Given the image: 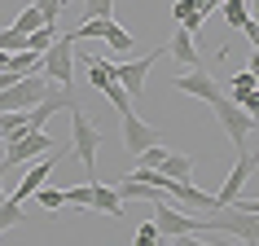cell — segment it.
Wrapping results in <instances>:
<instances>
[{"label": "cell", "instance_id": "6da1fadb", "mask_svg": "<svg viewBox=\"0 0 259 246\" xmlns=\"http://www.w3.org/2000/svg\"><path fill=\"white\" fill-rule=\"evenodd\" d=\"M154 224H158V233H163V242H176V237H198V233H215V220L193 216V211H176V207H167L163 198L154 202Z\"/></svg>", "mask_w": 259, "mask_h": 246}, {"label": "cell", "instance_id": "7a4b0ae2", "mask_svg": "<svg viewBox=\"0 0 259 246\" xmlns=\"http://www.w3.org/2000/svg\"><path fill=\"white\" fill-rule=\"evenodd\" d=\"M66 114H70V145H75V158L83 163V176L93 180V172H97V150H101V141H106V137H101V128H97L79 106H70Z\"/></svg>", "mask_w": 259, "mask_h": 246}, {"label": "cell", "instance_id": "3957f363", "mask_svg": "<svg viewBox=\"0 0 259 246\" xmlns=\"http://www.w3.org/2000/svg\"><path fill=\"white\" fill-rule=\"evenodd\" d=\"M211 110H215V119L224 123V132H229L233 150H242L246 141H250V132H255V119H250V110H242L229 93H220L215 101H211Z\"/></svg>", "mask_w": 259, "mask_h": 246}, {"label": "cell", "instance_id": "277c9868", "mask_svg": "<svg viewBox=\"0 0 259 246\" xmlns=\"http://www.w3.org/2000/svg\"><path fill=\"white\" fill-rule=\"evenodd\" d=\"M40 70H44V75H49L53 84L70 88V79H75V40H70V35H57V40L44 49Z\"/></svg>", "mask_w": 259, "mask_h": 246}, {"label": "cell", "instance_id": "5b68a950", "mask_svg": "<svg viewBox=\"0 0 259 246\" xmlns=\"http://www.w3.org/2000/svg\"><path fill=\"white\" fill-rule=\"evenodd\" d=\"M163 193H171L185 211H193V216H211V211H220V198L215 193L198 189V185H189V176H163Z\"/></svg>", "mask_w": 259, "mask_h": 246}, {"label": "cell", "instance_id": "8992f818", "mask_svg": "<svg viewBox=\"0 0 259 246\" xmlns=\"http://www.w3.org/2000/svg\"><path fill=\"white\" fill-rule=\"evenodd\" d=\"M49 145H57L44 128H31V132H22L18 141H9V150H5V163H0V172H9V167L18 163H31V158H40V154H49Z\"/></svg>", "mask_w": 259, "mask_h": 246}, {"label": "cell", "instance_id": "52a82bcc", "mask_svg": "<svg viewBox=\"0 0 259 246\" xmlns=\"http://www.w3.org/2000/svg\"><path fill=\"white\" fill-rule=\"evenodd\" d=\"M255 172H259V154L250 150V145H242V150H237V163H233V172H229V180H224V189L215 193V198H220V207H224V202H233V198H242L246 180L255 176Z\"/></svg>", "mask_w": 259, "mask_h": 246}, {"label": "cell", "instance_id": "ba28073f", "mask_svg": "<svg viewBox=\"0 0 259 246\" xmlns=\"http://www.w3.org/2000/svg\"><path fill=\"white\" fill-rule=\"evenodd\" d=\"M119 123H123V150L132 154V158H137V154L145 150V145L163 141V132H158L154 123H145V119L137 114V110H123V114H119Z\"/></svg>", "mask_w": 259, "mask_h": 246}, {"label": "cell", "instance_id": "9c48e42d", "mask_svg": "<svg viewBox=\"0 0 259 246\" xmlns=\"http://www.w3.org/2000/svg\"><path fill=\"white\" fill-rule=\"evenodd\" d=\"M154 62H158V49H154V53H145V57H137V62H110V66H114V79H119L127 93L141 97V88H145V75L154 70Z\"/></svg>", "mask_w": 259, "mask_h": 246}, {"label": "cell", "instance_id": "30bf717a", "mask_svg": "<svg viewBox=\"0 0 259 246\" xmlns=\"http://www.w3.org/2000/svg\"><path fill=\"white\" fill-rule=\"evenodd\" d=\"M171 84H176V93H189V97H198V101H206V106L220 97V79L206 75V70H185V75H176Z\"/></svg>", "mask_w": 259, "mask_h": 246}, {"label": "cell", "instance_id": "8fae6325", "mask_svg": "<svg viewBox=\"0 0 259 246\" xmlns=\"http://www.w3.org/2000/svg\"><path fill=\"white\" fill-rule=\"evenodd\" d=\"M57 163H62V150H49V154H40V163H35V167L27 172V176H22V185H18V193H14L18 202H27L31 193H35V189L44 185V180L53 176V167H57Z\"/></svg>", "mask_w": 259, "mask_h": 246}, {"label": "cell", "instance_id": "7c38bea8", "mask_svg": "<svg viewBox=\"0 0 259 246\" xmlns=\"http://www.w3.org/2000/svg\"><path fill=\"white\" fill-rule=\"evenodd\" d=\"M193 40H198L193 31L176 27V31H171V40H167V53L176 57L185 70H202V57H198V44H193Z\"/></svg>", "mask_w": 259, "mask_h": 246}, {"label": "cell", "instance_id": "4fadbf2b", "mask_svg": "<svg viewBox=\"0 0 259 246\" xmlns=\"http://www.w3.org/2000/svg\"><path fill=\"white\" fill-rule=\"evenodd\" d=\"M114 189H119L123 202H158V198H163V189H158V185H145V180H137V176H123Z\"/></svg>", "mask_w": 259, "mask_h": 246}, {"label": "cell", "instance_id": "5bb4252c", "mask_svg": "<svg viewBox=\"0 0 259 246\" xmlns=\"http://www.w3.org/2000/svg\"><path fill=\"white\" fill-rule=\"evenodd\" d=\"M123 198L114 185H106V180H93V211H101V216H123Z\"/></svg>", "mask_w": 259, "mask_h": 246}, {"label": "cell", "instance_id": "9a60e30c", "mask_svg": "<svg viewBox=\"0 0 259 246\" xmlns=\"http://www.w3.org/2000/svg\"><path fill=\"white\" fill-rule=\"evenodd\" d=\"M22 132H31V114L27 110H5V114H0V141L9 145V141H18Z\"/></svg>", "mask_w": 259, "mask_h": 246}, {"label": "cell", "instance_id": "2e32d148", "mask_svg": "<svg viewBox=\"0 0 259 246\" xmlns=\"http://www.w3.org/2000/svg\"><path fill=\"white\" fill-rule=\"evenodd\" d=\"M83 70H88V84H93L97 93L114 79V66H110V62H101V57H83Z\"/></svg>", "mask_w": 259, "mask_h": 246}, {"label": "cell", "instance_id": "e0dca14e", "mask_svg": "<svg viewBox=\"0 0 259 246\" xmlns=\"http://www.w3.org/2000/svg\"><path fill=\"white\" fill-rule=\"evenodd\" d=\"M101 40H106L110 49H114V53H127V49L137 44V40H132V31H127V27H119L114 18H110V22H106V35H101Z\"/></svg>", "mask_w": 259, "mask_h": 246}, {"label": "cell", "instance_id": "ac0fdd59", "mask_svg": "<svg viewBox=\"0 0 259 246\" xmlns=\"http://www.w3.org/2000/svg\"><path fill=\"white\" fill-rule=\"evenodd\" d=\"M220 14H224V22H229L233 31H242V22L250 18V5H246V0H224V5H220Z\"/></svg>", "mask_w": 259, "mask_h": 246}, {"label": "cell", "instance_id": "d6986e66", "mask_svg": "<svg viewBox=\"0 0 259 246\" xmlns=\"http://www.w3.org/2000/svg\"><path fill=\"white\" fill-rule=\"evenodd\" d=\"M158 172H163V176H193V158H189V154H171V150H167V158H163Z\"/></svg>", "mask_w": 259, "mask_h": 246}, {"label": "cell", "instance_id": "ffe728a7", "mask_svg": "<svg viewBox=\"0 0 259 246\" xmlns=\"http://www.w3.org/2000/svg\"><path fill=\"white\" fill-rule=\"evenodd\" d=\"M53 40H57V22H44V27L27 31V49H35V53H44Z\"/></svg>", "mask_w": 259, "mask_h": 246}, {"label": "cell", "instance_id": "44dd1931", "mask_svg": "<svg viewBox=\"0 0 259 246\" xmlns=\"http://www.w3.org/2000/svg\"><path fill=\"white\" fill-rule=\"evenodd\" d=\"M31 198H35V202H40L44 211H62V207H66V193H62V189H53V185H40V189L31 193Z\"/></svg>", "mask_w": 259, "mask_h": 246}, {"label": "cell", "instance_id": "7402d4cb", "mask_svg": "<svg viewBox=\"0 0 259 246\" xmlns=\"http://www.w3.org/2000/svg\"><path fill=\"white\" fill-rule=\"evenodd\" d=\"M101 93H106V97H110V106L119 110V114H123V110H132V93H127V88H123V84H119V79H110V84H106V88H101Z\"/></svg>", "mask_w": 259, "mask_h": 246}, {"label": "cell", "instance_id": "603a6c76", "mask_svg": "<svg viewBox=\"0 0 259 246\" xmlns=\"http://www.w3.org/2000/svg\"><path fill=\"white\" fill-rule=\"evenodd\" d=\"M0 49H5V53H18V49H27V31H18V27H0Z\"/></svg>", "mask_w": 259, "mask_h": 246}, {"label": "cell", "instance_id": "cb8c5ba5", "mask_svg": "<svg viewBox=\"0 0 259 246\" xmlns=\"http://www.w3.org/2000/svg\"><path fill=\"white\" fill-rule=\"evenodd\" d=\"M163 158H167V145L154 141V145H145V150L137 154V167H163Z\"/></svg>", "mask_w": 259, "mask_h": 246}, {"label": "cell", "instance_id": "d4e9b609", "mask_svg": "<svg viewBox=\"0 0 259 246\" xmlns=\"http://www.w3.org/2000/svg\"><path fill=\"white\" fill-rule=\"evenodd\" d=\"M62 193H66V207H93V180L75 185V189H62Z\"/></svg>", "mask_w": 259, "mask_h": 246}, {"label": "cell", "instance_id": "484cf974", "mask_svg": "<svg viewBox=\"0 0 259 246\" xmlns=\"http://www.w3.org/2000/svg\"><path fill=\"white\" fill-rule=\"evenodd\" d=\"M83 18H114V0H79Z\"/></svg>", "mask_w": 259, "mask_h": 246}, {"label": "cell", "instance_id": "4316f807", "mask_svg": "<svg viewBox=\"0 0 259 246\" xmlns=\"http://www.w3.org/2000/svg\"><path fill=\"white\" fill-rule=\"evenodd\" d=\"M18 220H22V202H18V198H5V202H0V229H9Z\"/></svg>", "mask_w": 259, "mask_h": 246}, {"label": "cell", "instance_id": "83f0119b", "mask_svg": "<svg viewBox=\"0 0 259 246\" xmlns=\"http://www.w3.org/2000/svg\"><path fill=\"white\" fill-rule=\"evenodd\" d=\"M14 27H18V31H35V27H44V14L35 9V5H27V9L18 14V22H14Z\"/></svg>", "mask_w": 259, "mask_h": 246}, {"label": "cell", "instance_id": "f1b7e54d", "mask_svg": "<svg viewBox=\"0 0 259 246\" xmlns=\"http://www.w3.org/2000/svg\"><path fill=\"white\" fill-rule=\"evenodd\" d=\"M31 5L44 14V22H57V18H62V9H66V0H31Z\"/></svg>", "mask_w": 259, "mask_h": 246}, {"label": "cell", "instance_id": "f546056e", "mask_svg": "<svg viewBox=\"0 0 259 246\" xmlns=\"http://www.w3.org/2000/svg\"><path fill=\"white\" fill-rule=\"evenodd\" d=\"M246 88H259L255 75H250V70H237V75L229 79V97H233V93H246Z\"/></svg>", "mask_w": 259, "mask_h": 246}, {"label": "cell", "instance_id": "4dcf8cb0", "mask_svg": "<svg viewBox=\"0 0 259 246\" xmlns=\"http://www.w3.org/2000/svg\"><path fill=\"white\" fill-rule=\"evenodd\" d=\"M137 242H141V246H150V242L158 246V242H163V233H158V224H141V229H137Z\"/></svg>", "mask_w": 259, "mask_h": 246}, {"label": "cell", "instance_id": "1f68e13d", "mask_svg": "<svg viewBox=\"0 0 259 246\" xmlns=\"http://www.w3.org/2000/svg\"><path fill=\"white\" fill-rule=\"evenodd\" d=\"M189 14H198V0H176V5H171V18H176V22H185Z\"/></svg>", "mask_w": 259, "mask_h": 246}, {"label": "cell", "instance_id": "d6a6232c", "mask_svg": "<svg viewBox=\"0 0 259 246\" xmlns=\"http://www.w3.org/2000/svg\"><path fill=\"white\" fill-rule=\"evenodd\" d=\"M242 35L250 40V49H259V22H255V18H246V22H242Z\"/></svg>", "mask_w": 259, "mask_h": 246}, {"label": "cell", "instance_id": "836d02e7", "mask_svg": "<svg viewBox=\"0 0 259 246\" xmlns=\"http://www.w3.org/2000/svg\"><path fill=\"white\" fill-rule=\"evenodd\" d=\"M220 5H224V0H198V14H202V18H211V14L220 9Z\"/></svg>", "mask_w": 259, "mask_h": 246}, {"label": "cell", "instance_id": "e575fe53", "mask_svg": "<svg viewBox=\"0 0 259 246\" xmlns=\"http://www.w3.org/2000/svg\"><path fill=\"white\" fill-rule=\"evenodd\" d=\"M237 207H246V211H259V198H233Z\"/></svg>", "mask_w": 259, "mask_h": 246}, {"label": "cell", "instance_id": "d590c367", "mask_svg": "<svg viewBox=\"0 0 259 246\" xmlns=\"http://www.w3.org/2000/svg\"><path fill=\"white\" fill-rule=\"evenodd\" d=\"M246 70H250V75H255V84H259V49L250 53V66H246Z\"/></svg>", "mask_w": 259, "mask_h": 246}, {"label": "cell", "instance_id": "8d00e7d4", "mask_svg": "<svg viewBox=\"0 0 259 246\" xmlns=\"http://www.w3.org/2000/svg\"><path fill=\"white\" fill-rule=\"evenodd\" d=\"M246 5H250V18L259 22V0H246Z\"/></svg>", "mask_w": 259, "mask_h": 246}, {"label": "cell", "instance_id": "74e56055", "mask_svg": "<svg viewBox=\"0 0 259 246\" xmlns=\"http://www.w3.org/2000/svg\"><path fill=\"white\" fill-rule=\"evenodd\" d=\"M0 180H5V172H0ZM5 198H9V193H5V185H0V202H5Z\"/></svg>", "mask_w": 259, "mask_h": 246}]
</instances>
